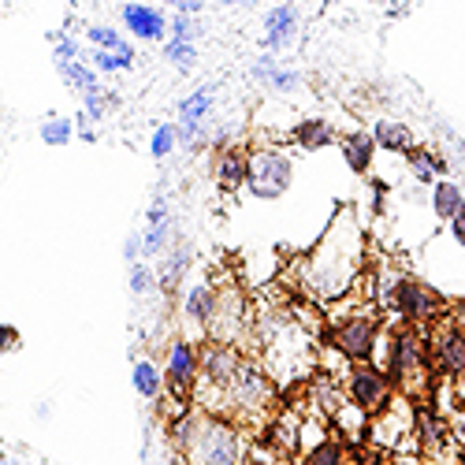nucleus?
Returning a JSON list of instances; mask_svg holds the SVG:
<instances>
[{
  "instance_id": "6e6552de",
  "label": "nucleus",
  "mask_w": 465,
  "mask_h": 465,
  "mask_svg": "<svg viewBox=\"0 0 465 465\" xmlns=\"http://www.w3.org/2000/svg\"><path fill=\"white\" fill-rule=\"evenodd\" d=\"M291 183H294V161L287 149H280V145L250 149V179H246L250 198L276 202L291 190Z\"/></svg>"
},
{
  "instance_id": "0eeeda50",
  "label": "nucleus",
  "mask_w": 465,
  "mask_h": 465,
  "mask_svg": "<svg viewBox=\"0 0 465 465\" xmlns=\"http://www.w3.org/2000/svg\"><path fill=\"white\" fill-rule=\"evenodd\" d=\"M272 402H276V380L264 372V365L246 358L239 365L235 380L223 387V395H220L213 413L231 417V420H261L268 410H272Z\"/></svg>"
},
{
  "instance_id": "c9c22d12",
  "label": "nucleus",
  "mask_w": 465,
  "mask_h": 465,
  "mask_svg": "<svg viewBox=\"0 0 465 465\" xmlns=\"http://www.w3.org/2000/svg\"><path fill=\"white\" fill-rule=\"evenodd\" d=\"M164 60L175 67V71H193V64H198V45L190 42H164Z\"/></svg>"
},
{
  "instance_id": "49530a36",
  "label": "nucleus",
  "mask_w": 465,
  "mask_h": 465,
  "mask_svg": "<svg viewBox=\"0 0 465 465\" xmlns=\"http://www.w3.org/2000/svg\"><path fill=\"white\" fill-rule=\"evenodd\" d=\"M0 465H19V461L15 458H0Z\"/></svg>"
},
{
  "instance_id": "ea45409f",
  "label": "nucleus",
  "mask_w": 465,
  "mask_h": 465,
  "mask_svg": "<svg viewBox=\"0 0 465 465\" xmlns=\"http://www.w3.org/2000/svg\"><path fill=\"white\" fill-rule=\"evenodd\" d=\"M447 239H450L458 250H465V209L447 223Z\"/></svg>"
},
{
  "instance_id": "6ab92c4d",
  "label": "nucleus",
  "mask_w": 465,
  "mask_h": 465,
  "mask_svg": "<svg viewBox=\"0 0 465 465\" xmlns=\"http://www.w3.org/2000/svg\"><path fill=\"white\" fill-rule=\"evenodd\" d=\"M190 264H193V250H190V242H186V239H175V242H172V250L161 257V268H157V287H161L164 294H175V291H179V283H183V276L190 272Z\"/></svg>"
},
{
  "instance_id": "a19ab883",
  "label": "nucleus",
  "mask_w": 465,
  "mask_h": 465,
  "mask_svg": "<svg viewBox=\"0 0 465 465\" xmlns=\"http://www.w3.org/2000/svg\"><path fill=\"white\" fill-rule=\"evenodd\" d=\"M74 131H79V138H83V142H90V145L97 142V131H94V120H90V115H86V112H79V115H74Z\"/></svg>"
},
{
  "instance_id": "79ce46f5",
  "label": "nucleus",
  "mask_w": 465,
  "mask_h": 465,
  "mask_svg": "<svg viewBox=\"0 0 465 465\" xmlns=\"http://www.w3.org/2000/svg\"><path fill=\"white\" fill-rule=\"evenodd\" d=\"M124 257H127V264L145 261V257H142V235H127V242H124Z\"/></svg>"
},
{
  "instance_id": "f704fd0d",
  "label": "nucleus",
  "mask_w": 465,
  "mask_h": 465,
  "mask_svg": "<svg viewBox=\"0 0 465 465\" xmlns=\"http://www.w3.org/2000/svg\"><path fill=\"white\" fill-rule=\"evenodd\" d=\"M127 287L134 298H145L149 291H157V268H149V261H138L131 264V272H127Z\"/></svg>"
},
{
  "instance_id": "f03ea898",
  "label": "nucleus",
  "mask_w": 465,
  "mask_h": 465,
  "mask_svg": "<svg viewBox=\"0 0 465 465\" xmlns=\"http://www.w3.org/2000/svg\"><path fill=\"white\" fill-rule=\"evenodd\" d=\"M172 447L183 465H250V440L231 417L186 410L172 420Z\"/></svg>"
},
{
  "instance_id": "1a4fd4ad",
  "label": "nucleus",
  "mask_w": 465,
  "mask_h": 465,
  "mask_svg": "<svg viewBox=\"0 0 465 465\" xmlns=\"http://www.w3.org/2000/svg\"><path fill=\"white\" fill-rule=\"evenodd\" d=\"M342 391H346V399H351V402H354L361 413H369V417H376L380 410H387V406H391V399L399 395L395 383H391V376H387L376 361L346 365V372H342Z\"/></svg>"
},
{
  "instance_id": "aec40b11",
  "label": "nucleus",
  "mask_w": 465,
  "mask_h": 465,
  "mask_svg": "<svg viewBox=\"0 0 465 465\" xmlns=\"http://www.w3.org/2000/svg\"><path fill=\"white\" fill-rule=\"evenodd\" d=\"M250 74L261 83V86H268V90H276V94H294L298 86H302V74L294 71V67H283L276 56H261V60H253V67H250Z\"/></svg>"
},
{
  "instance_id": "2eb2a0df",
  "label": "nucleus",
  "mask_w": 465,
  "mask_h": 465,
  "mask_svg": "<svg viewBox=\"0 0 465 465\" xmlns=\"http://www.w3.org/2000/svg\"><path fill=\"white\" fill-rule=\"evenodd\" d=\"M213 179L223 193H239L246 190V179H250V149L246 145H235V142H223L216 149V161H213Z\"/></svg>"
},
{
  "instance_id": "393cba45",
  "label": "nucleus",
  "mask_w": 465,
  "mask_h": 465,
  "mask_svg": "<svg viewBox=\"0 0 465 465\" xmlns=\"http://www.w3.org/2000/svg\"><path fill=\"white\" fill-rule=\"evenodd\" d=\"M291 138H294L298 149L317 153V149H328L339 134H335V127H331L328 120H321V115H309V120H302V124L291 131Z\"/></svg>"
},
{
  "instance_id": "37998d69",
  "label": "nucleus",
  "mask_w": 465,
  "mask_h": 465,
  "mask_svg": "<svg viewBox=\"0 0 465 465\" xmlns=\"http://www.w3.org/2000/svg\"><path fill=\"white\" fill-rule=\"evenodd\" d=\"M202 8H205V5H202V0H179V5H175V12H179V15H190V19H193V15H198Z\"/></svg>"
},
{
  "instance_id": "7c9ffc66",
  "label": "nucleus",
  "mask_w": 465,
  "mask_h": 465,
  "mask_svg": "<svg viewBox=\"0 0 465 465\" xmlns=\"http://www.w3.org/2000/svg\"><path fill=\"white\" fill-rule=\"evenodd\" d=\"M86 42L97 49V53H124L131 42L127 37L115 30V26H108V23H90L86 26Z\"/></svg>"
},
{
  "instance_id": "72a5a7b5",
  "label": "nucleus",
  "mask_w": 465,
  "mask_h": 465,
  "mask_svg": "<svg viewBox=\"0 0 465 465\" xmlns=\"http://www.w3.org/2000/svg\"><path fill=\"white\" fill-rule=\"evenodd\" d=\"M134 45H127L124 53H97L94 49V56H90V64H94V71L97 74H115V71H131L134 67Z\"/></svg>"
},
{
  "instance_id": "ddd939ff",
  "label": "nucleus",
  "mask_w": 465,
  "mask_h": 465,
  "mask_svg": "<svg viewBox=\"0 0 465 465\" xmlns=\"http://www.w3.org/2000/svg\"><path fill=\"white\" fill-rule=\"evenodd\" d=\"M246 331V298L235 283L220 287V302H216V317H213V328H209V342H227L235 346L239 335Z\"/></svg>"
},
{
  "instance_id": "423d86ee",
  "label": "nucleus",
  "mask_w": 465,
  "mask_h": 465,
  "mask_svg": "<svg viewBox=\"0 0 465 465\" xmlns=\"http://www.w3.org/2000/svg\"><path fill=\"white\" fill-rule=\"evenodd\" d=\"M328 346L346 361V365H358V361H376L380 351V339H383V321L376 313V305H342L331 302L328 305Z\"/></svg>"
},
{
  "instance_id": "5701e85b",
  "label": "nucleus",
  "mask_w": 465,
  "mask_h": 465,
  "mask_svg": "<svg viewBox=\"0 0 465 465\" xmlns=\"http://www.w3.org/2000/svg\"><path fill=\"white\" fill-rule=\"evenodd\" d=\"M372 142L376 149H387V153H413L417 142H413V131L402 124V120H376L372 124Z\"/></svg>"
},
{
  "instance_id": "4468645a",
  "label": "nucleus",
  "mask_w": 465,
  "mask_h": 465,
  "mask_svg": "<svg viewBox=\"0 0 465 465\" xmlns=\"http://www.w3.org/2000/svg\"><path fill=\"white\" fill-rule=\"evenodd\" d=\"M298 30H302V12H298L294 5L268 8V15H264V34H261V49H264L268 56L291 49V45L298 42Z\"/></svg>"
},
{
  "instance_id": "2f4dec72",
  "label": "nucleus",
  "mask_w": 465,
  "mask_h": 465,
  "mask_svg": "<svg viewBox=\"0 0 465 465\" xmlns=\"http://www.w3.org/2000/svg\"><path fill=\"white\" fill-rule=\"evenodd\" d=\"M37 134H42V142L49 149H64L79 131H74V120H67V115H49V120H42V127H37Z\"/></svg>"
},
{
  "instance_id": "473e14b6",
  "label": "nucleus",
  "mask_w": 465,
  "mask_h": 465,
  "mask_svg": "<svg viewBox=\"0 0 465 465\" xmlns=\"http://www.w3.org/2000/svg\"><path fill=\"white\" fill-rule=\"evenodd\" d=\"M179 149V124H161L149 138V157L153 161H168Z\"/></svg>"
},
{
  "instance_id": "a211bd4d",
  "label": "nucleus",
  "mask_w": 465,
  "mask_h": 465,
  "mask_svg": "<svg viewBox=\"0 0 465 465\" xmlns=\"http://www.w3.org/2000/svg\"><path fill=\"white\" fill-rule=\"evenodd\" d=\"M417 447L429 458H443L450 447V424L436 413V410H417V424H413Z\"/></svg>"
},
{
  "instance_id": "c85d7f7f",
  "label": "nucleus",
  "mask_w": 465,
  "mask_h": 465,
  "mask_svg": "<svg viewBox=\"0 0 465 465\" xmlns=\"http://www.w3.org/2000/svg\"><path fill=\"white\" fill-rule=\"evenodd\" d=\"M331 424L339 429V436H342L346 443H361L365 432H369V413H361L354 402H346V406L331 417Z\"/></svg>"
},
{
  "instance_id": "b1692460",
  "label": "nucleus",
  "mask_w": 465,
  "mask_h": 465,
  "mask_svg": "<svg viewBox=\"0 0 465 465\" xmlns=\"http://www.w3.org/2000/svg\"><path fill=\"white\" fill-rule=\"evenodd\" d=\"M406 164H410V172H413V179L420 183V186H436L440 179H447V157H440V153H432V149H413V153H406Z\"/></svg>"
},
{
  "instance_id": "bb28decb",
  "label": "nucleus",
  "mask_w": 465,
  "mask_h": 465,
  "mask_svg": "<svg viewBox=\"0 0 465 465\" xmlns=\"http://www.w3.org/2000/svg\"><path fill=\"white\" fill-rule=\"evenodd\" d=\"M461 209H465V190L454 179H440L432 186V213H436V220L440 223H450Z\"/></svg>"
},
{
  "instance_id": "a878e982",
  "label": "nucleus",
  "mask_w": 465,
  "mask_h": 465,
  "mask_svg": "<svg viewBox=\"0 0 465 465\" xmlns=\"http://www.w3.org/2000/svg\"><path fill=\"white\" fill-rule=\"evenodd\" d=\"M213 104H216V86H198L190 97L179 101V127H205Z\"/></svg>"
},
{
  "instance_id": "9b49d317",
  "label": "nucleus",
  "mask_w": 465,
  "mask_h": 465,
  "mask_svg": "<svg viewBox=\"0 0 465 465\" xmlns=\"http://www.w3.org/2000/svg\"><path fill=\"white\" fill-rule=\"evenodd\" d=\"M429 365L440 380H465V331L454 317L429 328Z\"/></svg>"
},
{
  "instance_id": "c03bdc74",
  "label": "nucleus",
  "mask_w": 465,
  "mask_h": 465,
  "mask_svg": "<svg viewBox=\"0 0 465 465\" xmlns=\"http://www.w3.org/2000/svg\"><path fill=\"white\" fill-rule=\"evenodd\" d=\"M12 351H19V331H15V324H5V354H12Z\"/></svg>"
},
{
  "instance_id": "e433bc0d",
  "label": "nucleus",
  "mask_w": 465,
  "mask_h": 465,
  "mask_svg": "<svg viewBox=\"0 0 465 465\" xmlns=\"http://www.w3.org/2000/svg\"><path fill=\"white\" fill-rule=\"evenodd\" d=\"M49 42H53V60H56V64H74V60H83L79 42H74L67 30H49Z\"/></svg>"
},
{
  "instance_id": "39448f33",
  "label": "nucleus",
  "mask_w": 465,
  "mask_h": 465,
  "mask_svg": "<svg viewBox=\"0 0 465 465\" xmlns=\"http://www.w3.org/2000/svg\"><path fill=\"white\" fill-rule=\"evenodd\" d=\"M261 351H264V372L272 376L280 387L309 376L317 365V346L298 317L291 313H264L261 321Z\"/></svg>"
},
{
  "instance_id": "f257e3e1",
  "label": "nucleus",
  "mask_w": 465,
  "mask_h": 465,
  "mask_svg": "<svg viewBox=\"0 0 465 465\" xmlns=\"http://www.w3.org/2000/svg\"><path fill=\"white\" fill-rule=\"evenodd\" d=\"M361 268H365V227L351 205H342L324 227L317 246L298 261V283L313 302L331 305L358 287Z\"/></svg>"
},
{
  "instance_id": "a18cd8bd",
  "label": "nucleus",
  "mask_w": 465,
  "mask_h": 465,
  "mask_svg": "<svg viewBox=\"0 0 465 465\" xmlns=\"http://www.w3.org/2000/svg\"><path fill=\"white\" fill-rule=\"evenodd\" d=\"M454 321H458V328L465 331V305H461V309H458V313H454Z\"/></svg>"
},
{
  "instance_id": "412c9836",
  "label": "nucleus",
  "mask_w": 465,
  "mask_h": 465,
  "mask_svg": "<svg viewBox=\"0 0 465 465\" xmlns=\"http://www.w3.org/2000/svg\"><path fill=\"white\" fill-rule=\"evenodd\" d=\"M339 149H342V161L354 175H369L372 172V157H376V142H372V131H351L339 138Z\"/></svg>"
},
{
  "instance_id": "7ed1b4c3",
  "label": "nucleus",
  "mask_w": 465,
  "mask_h": 465,
  "mask_svg": "<svg viewBox=\"0 0 465 465\" xmlns=\"http://www.w3.org/2000/svg\"><path fill=\"white\" fill-rule=\"evenodd\" d=\"M372 305L391 313L402 324H417V328H432L436 321L450 317V298H443L429 280H420L402 268L380 264L372 276Z\"/></svg>"
},
{
  "instance_id": "f3484780",
  "label": "nucleus",
  "mask_w": 465,
  "mask_h": 465,
  "mask_svg": "<svg viewBox=\"0 0 465 465\" xmlns=\"http://www.w3.org/2000/svg\"><path fill=\"white\" fill-rule=\"evenodd\" d=\"M124 26L138 37V42H168V23L172 15H164V8L153 5H124L120 8Z\"/></svg>"
},
{
  "instance_id": "58836bf2",
  "label": "nucleus",
  "mask_w": 465,
  "mask_h": 465,
  "mask_svg": "<svg viewBox=\"0 0 465 465\" xmlns=\"http://www.w3.org/2000/svg\"><path fill=\"white\" fill-rule=\"evenodd\" d=\"M157 223H172V213H168V202L161 198H153V205H149V213H145V227H157Z\"/></svg>"
},
{
  "instance_id": "cd10ccee",
  "label": "nucleus",
  "mask_w": 465,
  "mask_h": 465,
  "mask_svg": "<svg viewBox=\"0 0 465 465\" xmlns=\"http://www.w3.org/2000/svg\"><path fill=\"white\" fill-rule=\"evenodd\" d=\"M298 465H351V450H346V443L339 436H324L321 443L302 450Z\"/></svg>"
},
{
  "instance_id": "20e7f679",
  "label": "nucleus",
  "mask_w": 465,
  "mask_h": 465,
  "mask_svg": "<svg viewBox=\"0 0 465 465\" xmlns=\"http://www.w3.org/2000/svg\"><path fill=\"white\" fill-rule=\"evenodd\" d=\"M376 365L391 376L395 391L406 395L410 402L420 399L432 387V365H429V328L402 324L395 321L391 328H383Z\"/></svg>"
},
{
  "instance_id": "c756f323",
  "label": "nucleus",
  "mask_w": 465,
  "mask_h": 465,
  "mask_svg": "<svg viewBox=\"0 0 465 465\" xmlns=\"http://www.w3.org/2000/svg\"><path fill=\"white\" fill-rule=\"evenodd\" d=\"M56 71H60V79H64L71 90H79L83 97H86V94H94V90H101V83H97V71H94V64H86V60H74V64H56Z\"/></svg>"
},
{
  "instance_id": "9d476101",
  "label": "nucleus",
  "mask_w": 465,
  "mask_h": 465,
  "mask_svg": "<svg viewBox=\"0 0 465 465\" xmlns=\"http://www.w3.org/2000/svg\"><path fill=\"white\" fill-rule=\"evenodd\" d=\"M198 380H202V346L179 335L168 342V354H164V387H168V399L179 406L193 402V391H198Z\"/></svg>"
},
{
  "instance_id": "f8f14e48",
  "label": "nucleus",
  "mask_w": 465,
  "mask_h": 465,
  "mask_svg": "<svg viewBox=\"0 0 465 465\" xmlns=\"http://www.w3.org/2000/svg\"><path fill=\"white\" fill-rule=\"evenodd\" d=\"M413 424H417V410L406 395H395L391 406L380 410L372 420H369V443L380 447V450H399L410 443L413 436Z\"/></svg>"
},
{
  "instance_id": "4be33fe9",
  "label": "nucleus",
  "mask_w": 465,
  "mask_h": 465,
  "mask_svg": "<svg viewBox=\"0 0 465 465\" xmlns=\"http://www.w3.org/2000/svg\"><path fill=\"white\" fill-rule=\"evenodd\" d=\"M131 383H134V391L145 399V402H161L168 395V387H164V369L153 361V358H138L134 369H131Z\"/></svg>"
},
{
  "instance_id": "4c0bfd02",
  "label": "nucleus",
  "mask_w": 465,
  "mask_h": 465,
  "mask_svg": "<svg viewBox=\"0 0 465 465\" xmlns=\"http://www.w3.org/2000/svg\"><path fill=\"white\" fill-rule=\"evenodd\" d=\"M198 34H202V30H198V23H193L190 15H179V12L172 15V23H168V42H190V45H193V42H198Z\"/></svg>"
},
{
  "instance_id": "dca6fc26",
  "label": "nucleus",
  "mask_w": 465,
  "mask_h": 465,
  "mask_svg": "<svg viewBox=\"0 0 465 465\" xmlns=\"http://www.w3.org/2000/svg\"><path fill=\"white\" fill-rule=\"evenodd\" d=\"M216 302H220V287H216V283H209V280L186 287V291H183V302H179L183 321H186V324H193L202 335H209L213 317H216Z\"/></svg>"
}]
</instances>
